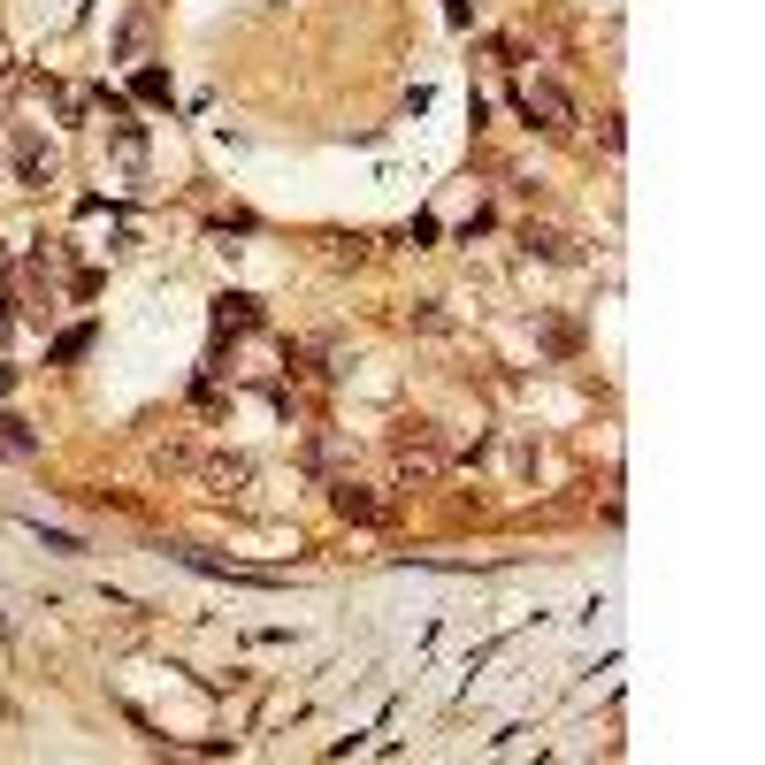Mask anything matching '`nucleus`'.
I'll return each mask as SVG.
<instances>
[{"mask_svg":"<svg viewBox=\"0 0 765 765\" xmlns=\"http://www.w3.org/2000/svg\"><path fill=\"white\" fill-rule=\"evenodd\" d=\"M168 559H184V567H199V575H222V582H245V590H276L284 575H269V567H238V559H215V551H199V544H161Z\"/></svg>","mask_w":765,"mask_h":765,"instance_id":"f257e3e1","label":"nucleus"},{"mask_svg":"<svg viewBox=\"0 0 765 765\" xmlns=\"http://www.w3.org/2000/svg\"><path fill=\"white\" fill-rule=\"evenodd\" d=\"M521 116L544 123V131H575V100H567L551 77H528V85H521Z\"/></svg>","mask_w":765,"mask_h":765,"instance_id":"f03ea898","label":"nucleus"},{"mask_svg":"<svg viewBox=\"0 0 765 765\" xmlns=\"http://www.w3.org/2000/svg\"><path fill=\"white\" fill-rule=\"evenodd\" d=\"M329 498H337V513H345V521H375V498H368L360 482H337Z\"/></svg>","mask_w":765,"mask_h":765,"instance_id":"7ed1b4c3","label":"nucleus"},{"mask_svg":"<svg viewBox=\"0 0 765 765\" xmlns=\"http://www.w3.org/2000/svg\"><path fill=\"white\" fill-rule=\"evenodd\" d=\"M528 245H536L544 261H582V253H575V238H559V230H528Z\"/></svg>","mask_w":765,"mask_h":765,"instance_id":"20e7f679","label":"nucleus"},{"mask_svg":"<svg viewBox=\"0 0 765 765\" xmlns=\"http://www.w3.org/2000/svg\"><path fill=\"white\" fill-rule=\"evenodd\" d=\"M215 321H222V329H253V299H238V292L215 299Z\"/></svg>","mask_w":765,"mask_h":765,"instance_id":"39448f33","label":"nucleus"},{"mask_svg":"<svg viewBox=\"0 0 765 765\" xmlns=\"http://www.w3.org/2000/svg\"><path fill=\"white\" fill-rule=\"evenodd\" d=\"M0 452H31V429L15 414H0Z\"/></svg>","mask_w":765,"mask_h":765,"instance_id":"423d86ee","label":"nucleus"},{"mask_svg":"<svg viewBox=\"0 0 765 765\" xmlns=\"http://www.w3.org/2000/svg\"><path fill=\"white\" fill-rule=\"evenodd\" d=\"M0 398H8V368H0Z\"/></svg>","mask_w":765,"mask_h":765,"instance_id":"0eeeda50","label":"nucleus"}]
</instances>
